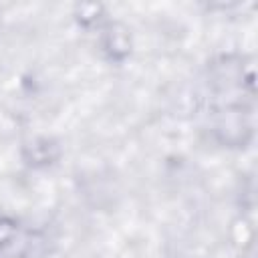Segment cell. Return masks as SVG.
I'll list each match as a JSON object with an SVG mask.
<instances>
[{
  "label": "cell",
  "instance_id": "2",
  "mask_svg": "<svg viewBox=\"0 0 258 258\" xmlns=\"http://www.w3.org/2000/svg\"><path fill=\"white\" fill-rule=\"evenodd\" d=\"M56 153H58V149H56V145H52V141L38 139L30 145V157L28 159H30V163L32 161L34 163H50L56 157Z\"/></svg>",
  "mask_w": 258,
  "mask_h": 258
},
{
  "label": "cell",
  "instance_id": "3",
  "mask_svg": "<svg viewBox=\"0 0 258 258\" xmlns=\"http://www.w3.org/2000/svg\"><path fill=\"white\" fill-rule=\"evenodd\" d=\"M14 232H16V224L12 220H8V218H2L0 220V246L4 242H8Z\"/></svg>",
  "mask_w": 258,
  "mask_h": 258
},
{
  "label": "cell",
  "instance_id": "1",
  "mask_svg": "<svg viewBox=\"0 0 258 258\" xmlns=\"http://www.w3.org/2000/svg\"><path fill=\"white\" fill-rule=\"evenodd\" d=\"M129 46H131V42H129V34H127L125 28L115 26V28H111V30L107 32V36H105V48L111 52L113 58L119 60V58L127 56L129 50H131Z\"/></svg>",
  "mask_w": 258,
  "mask_h": 258
}]
</instances>
